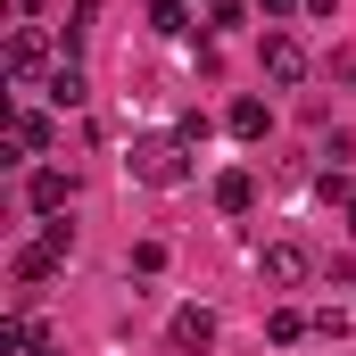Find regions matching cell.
Masks as SVG:
<instances>
[{
	"label": "cell",
	"instance_id": "cell-1",
	"mask_svg": "<svg viewBox=\"0 0 356 356\" xmlns=\"http://www.w3.org/2000/svg\"><path fill=\"white\" fill-rule=\"evenodd\" d=\"M257 67H266V83H273V91H298L307 75H315V58H307V42H298V33H282V25H273L266 42H257Z\"/></svg>",
	"mask_w": 356,
	"mask_h": 356
},
{
	"label": "cell",
	"instance_id": "cell-2",
	"mask_svg": "<svg viewBox=\"0 0 356 356\" xmlns=\"http://www.w3.org/2000/svg\"><path fill=\"white\" fill-rule=\"evenodd\" d=\"M191 149L182 141H133V182H149V191H175V182H191V166H182Z\"/></svg>",
	"mask_w": 356,
	"mask_h": 356
},
{
	"label": "cell",
	"instance_id": "cell-3",
	"mask_svg": "<svg viewBox=\"0 0 356 356\" xmlns=\"http://www.w3.org/2000/svg\"><path fill=\"white\" fill-rule=\"evenodd\" d=\"M166 348L175 356H207L216 348V307H199V298L175 307V315H166Z\"/></svg>",
	"mask_w": 356,
	"mask_h": 356
},
{
	"label": "cell",
	"instance_id": "cell-4",
	"mask_svg": "<svg viewBox=\"0 0 356 356\" xmlns=\"http://www.w3.org/2000/svg\"><path fill=\"white\" fill-rule=\"evenodd\" d=\"M257 273H266V290H307L315 257H307L298 241H266V249H257Z\"/></svg>",
	"mask_w": 356,
	"mask_h": 356
},
{
	"label": "cell",
	"instance_id": "cell-5",
	"mask_svg": "<svg viewBox=\"0 0 356 356\" xmlns=\"http://www.w3.org/2000/svg\"><path fill=\"white\" fill-rule=\"evenodd\" d=\"M25 207H33V216H67V207H75V175H67V166H33V175H25Z\"/></svg>",
	"mask_w": 356,
	"mask_h": 356
},
{
	"label": "cell",
	"instance_id": "cell-6",
	"mask_svg": "<svg viewBox=\"0 0 356 356\" xmlns=\"http://www.w3.org/2000/svg\"><path fill=\"white\" fill-rule=\"evenodd\" d=\"M224 133H232V141H266V133H273V108L257 99V91L232 99V108H224Z\"/></svg>",
	"mask_w": 356,
	"mask_h": 356
},
{
	"label": "cell",
	"instance_id": "cell-7",
	"mask_svg": "<svg viewBox=\"0 0 356 356\" xmlns=\"http://www.w3.org/2000/svg\"><path fill=\"white\" fill-rule=\"evenodd\" d=\"M207 199H216L224 216H249V207H257V175H249V166H224V175H216V191H207Z\"/></svg>",
	"mask_w": 356,
	"mask_h": 356
},
{
	"label": "cell",
	"instance_id": "cell-8",
	"mask_svg": "<svg viewBox=\"0 0 356 356\" xmlns=\"http://www.w3.org/2000/svg\"><path fill=\"white\" fill-rule=\"evenodd\" d=\"M58 266H67V249H50V241H25V249H17V290L33 298V282H50Z\"/></svg>",
	"mask_w": 356,
	"mask_h": 356
},
{
	"label": "cell",
	"instance_id": "cell-9",
	"mask_svg": "<svg viewBox=\"0 0 356 356\" xmlns=\"http://www.w3.org/2000/svg\"><path fill=\"white\" fill-rule=\"evenodd\" d=\"M8 149H17V158H42V149H50V116H42V108H17V116H8Z\"/></svg>",
	"mask_w": 356,
	"mask_h": 356
},
{
	"label": "cell",
	"instance_id": "cell-10",
	"mask_svg": "<svg viewBox=\"0 0 356 356\" xmlns=\"http://www.w3.org/2000/svg\"><path fill=\"white\" fill-rule=\"evenodd\" d=\"M8 83L17 91L42 83V33H17V42H8Z\"/></svg>",
	"mask_w": 356,
	"mask_h": 356
},
{
	"label": "cell",
	"instance_id": "cell-11",
	"mask_svg": "<svg viewBox=\"0 0 356 356\" xmlns=\"http://www.w3.org/2000/svg\"><path fill=\"white\" fill-rule=\"evenodd\" d=\"M307 332H315V315H307V307H273V315H266V340H273V348H298Z\"/></svg>",
	"mask_w": 356,
	"mask_h": 356
},
{
	"label": "cell",
	"instance_id": "cell-12",
	"mask_svg": "<svg viewBox=\"0 0 356 356\" xmlns=\"http://www.w3.org/2000/svg\"><path fill=\"white\" fill-rule=\"evenodd\" d=\"M42 91H50V108H83V99H91V83H83V67H75V58H67Z\"/></svg>",
	"mask_w": 356,
	"mask_h": 356
},
{
	"label": "cell",
	"instance_id": "cell-13",
	"mask_svg": "<svg viewBox=\"0 0 356 356\" xmlns=\"http://www.w3.org/2000/svg\"><path fill=\"white\" fill-rule=\"evenodd\" d=\"M315 199H323V207H356V182H348V166H323V175H315Z\"/></svg>",
	"mask_w": 356,
	"mask_h": 356
},
{
	"label": "cell",
	"instance_id": "cell-14",
	"mask_svg": "<svg viewBox=\"0 0 356 356\" xmlns=\"http://www.w3.org/2000/svg\"><path fill=\"white\" fill-rule=\"evenodd\" d=\"M149 33H166V42L191 33V8H182V0H149Z\"/></svg>",
	"mask_w": 356,
	"mask_h": 356
},
{
	"label": "cell",
	"instance_id": "cell-15",
	"mask_svg": "<svg viewBox=\"0 0 356 356\" xmlns=\"http://www.w3.org/2000/svg\"><path fill=\"white\" fill-rule=\"evenodd\" d=\"M232 25H249V0H207V33H232Z\"/></svg>",
	"mask_w": 356,
	"mask_h": 356
},
{
	"label": "cell",
	"instance_id": "cell-16",
	"mask_svg": "<svg viewBox=\"0 0 356 356\" xmlns=\"http://www.w3.org/2000/svg\"><path fill=\"white\" fill-rule=\"evenodd\" d=\"M91 17H99V0H75V8H67V50H83V33H91Z\"/></svg>",
	"mask_w": 356,
	"mask_h": 356
},
{
	"label": "cell",
	"instance_id": "cell-17",
	"mask_svg": "<svg viewBox=\"0 0 356 356\" xmlns=\"http://www.w3.org/2000/svg\"><path fill=\"white\" fill-rule=\"evenodd\" d=\"M323 75H332V83H348V91H356V42H340V50L323 58Z\"/></svg>",
	"mask_w": 356,
	"mask_h": 356
},
{
	"label": "cell",
	"instance_id": "cell-18",
	"mask_svg": "<svg viewBox=\"0 0 356 356\" xmlns=\"http://www.w3.org/2000/svg\"><path fill=\"white\" fill-rule=\"evenodd\" d=\"M133 273H166V241H133Z\"/></svg>",
	"mask_w": 356,
	"mask_h": 356
},
{
	"label": "cell",
	"instance_id": "cell-19",
	"mask_svg": "<svg viewBox=\"0 0 356 356\" xmlns=\"http://www.w3.org/2000/svg\"><path fill=\"white\" fill-rule=\"evenodd\" d=\"M348 323H356L348 307H323V315H315V340H340V332H348Z\"/></svg>",
	"mask_w": 356,
	"mask_h": 356
},
{
	"label": "cell",
	"instance_id": "cell-20",
	"mask_svg": "<svg viewBox=\"0 0 356 356\" xmlns=\"http://www.w3.org/2000/svg\"><path fill=\"white\" fill-rule=\"evenodd\" d=\"M207 133H216L207 116H182V124H175V141H182V149H207Z\"/></svg>",
	"mask_w": 356,
	"mask_h": 356
},
{
	"label": "cell",
	"instance_id": "cell-21",
	"mask_svg": "<svg viewBox=\"0 0 356 356\" xmlns=\"http://www.w3.org/2000/svg\"><path fill=\"white\" fill-rule=\"evenodd\" d=\"M257 8H266V17H298L307 0H257Z\"/></svg>",
	"mask_w": 356,
	"mask_h": 356
},
{
	"label": "cell",
	"instance_id": "cell-22",
	"mask_svg": "<svg viewBox=\"0 0 356 356\" xmlns=\"http://www.w3.org/2000/svg\"><path fill=\"white\" fill-rule=\"evenodd\" d=\"M332 8H340V0H307V17H332Z\"/></svg>",
	"mask_w": 356,
	"mask_h": 356
},
{
	"label": "cell",
	"instance_id": "cell-23",
	"mask_svg": "<svg viewBox=\"0 0 356 356\" xmlns=\"http://www.w3.org/2000/svg\"><path fill=\"white\" fill-rule=\"evenodd\" d=\"M348 241H356V207H348Z\"/></svg>",
	"mask_w": 356,
	"mask_h": 356
}]
</instances>
